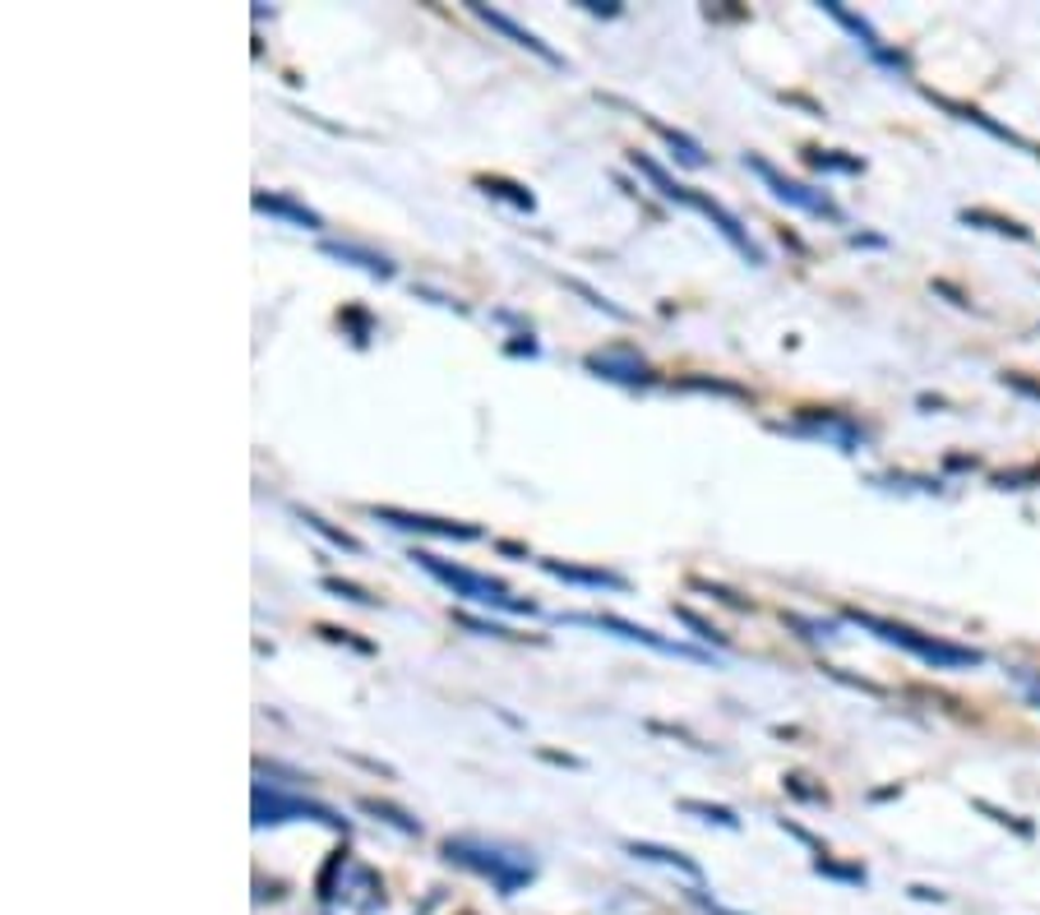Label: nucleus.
<instances>
[{"label":"nucleus","instance_id":"1","mask_svg":"<svg viewBox=\"0 0 1040 915\" xmlns=\"http://www.w3.org/2000/svg\"><path fill=\"white\" fill-rule=\"evenodd\" d=\"M851 625L860 629H870L874 638H883L888 648H901V652H911L920 657L925 666L934 671H971V666H985V652H976V648H961V642H944V638H934V634H920L911 625H893V619H878L870 611H847Z\"/></svg>","mask_w":1040,"mask_h":915},{"label":"nucleus","instance_id":"2","mask_svg":"<svg viewBox=\"0 0 1040 915\" xmlns=\"http://www.w3.org/2000/svg\"><path fill=\"white\" fill-rule=\"evenodd\" d=\"M444 860H454V865H463V869L481 874V879L495 883L504 898H514V892H523L527 883L537 879V865L527 860L523 851L481 842V836H449V842H444Z\"/></svg>","mask_w":1040,"mask_h":915},{"label":"nucleus","instance_id":"3","mask_svg":"<svg viewBox=\"0 0 1040 915\" xmlns=\"http://www.w3.org/2000/svg\"><path fill=\"white\" fill-rule=\"evenodd\" d=\"M411 559H417L430 578H440L444 588L454 592V597H463V601H477V606H495V611H509V615H533V611H537L533 601H514L504 582L486 578V574H477V569L449 564V559H440V555H430V551H411Z\"/></svg>","mask_w":1040,"mask_h":915},{"label":"nucleus","instance_id":"4","mask_svg":"<svg viewBox=\"0 0 1040 915\" xmlns=\"http://www.w3.org/2000/svg\"><path fill=\"white\" fill-rule=\"evenodd\" d=\"M297 819H310V823H324L333 832H347V819L338 809H328L320 800H306V795H291V791H278L268 782H254V828H273V823H297Z\"/></svg>","mask_w":1040,"mask_h":915},{"label":"nucleus","instance_id":"5","mask_svg":"<svg viewBox=\"0 0 1040 915\" xmlns=\"http://www.w3.org/2000/svg\"><path fill=\"white\" fill-rule=\"evenodd\" d=\"M744 167H750L754 177L773 190V200L791 204V208H800V213H810V218L841 222V208L833 204V194H828V190H814V185H804V181L787 177V171H777L768 158H758V153H744Z\"/></svg>","mask_w":1040,"mask_h":915},{"label":"nucleus","instance_id":"6","mask_svg":"<svg viewBox=\"0 0 1040 915\" xmlns=\"http://www.w3.org/2000/svg\"><path fill=\"white\" fill-rule=\"evenodd\" d=\"M564 625H583V629H601V634H615L624 642H643V648H653V652H671V657H694V661H708V652H694V648H684V642H671V638H661L653 629H643V625H630V619H620V615H587V611H569L560 615Z\"/></svg>","mask_w":1040,"mask_h":915},{"label":"nucleus","instance_id":"7","mask_svg":"<svg viewBox=\"0 0 1040 915\" xmlns=\"http://www.w3.org/2000/svg\"><path fill=\"white\" fill-rule=\"evenodd\" d=\"M370 518L388 522L398 532H421V537H444V541H477L481 528L477 522H449V518H430V514H407L394 509V504H370Z\"/></svg>","mask_w":1040,"mask_h":915},{"label":"nucleus","instance_id":"8","mask_svg":"<svg viewBox=\"0 0 1040 915\" xmlns=\"http://www.w3.org/2000/svg\"><path fill=\"white\" fill-rule=\"evenodd\" d=\"M690 208H698V213H703V218H708V222H713V227L721 231V237H726V241H731V250H736V255H740V260H750L754 268L763 264V250H758V245L750 241V231H744V222H740V218H736V213H731V208H726V204H717V200H708V194H698V190H694V200H690Z\"/></svg>","mask_w":1040,"mask_h":915},{"label":"nucleus","instance_id":"9","mask_svg":"<svg viewBox=\"0 0 1040 915\" xmlns=\"http://www.w3.org/2000/svg\"><path fill=\"white\" fill-rule=\"evenodd\" d=\"M823 14H833L837 19V24L841 28H847L851 37H856V43L860 47H865L870 56H874V61L883 65V70H907V56H901V51H893V47H883V37L870 28V19H860V14H851L847 5H837V0H823Z\"/></svg>","mask_w":1040,"mask_h":915},{"label":"nucleus","instance_id":"10","mask_svg":"<svg viewBox=\"0 0 1040 915\" xmlns=\"http://www.w3.org/2000/svg\"><path fill=\"white\" fill-rule=\"evenodd\" d=\"M796 435H818V440H828V444H837L841 454H860L865 449V431H860L856 421H847V417H833V412H804L796 425H791Z\"/></svg>","mask_w":1040,"mask_h":915},{"label":"nucleus","instance_id":"11","mask_svg":"<svg viewBox=\"0 0 1040 915\" xmlns=\"http://www.w3.org/2000/svg\"><path fill=\"white\" fill-rule=\"evenodd\" d=\"M320 250H324L328 260L361 268V274L380 278V282H388V278L398 274V268H394V260H388V255H380V250H366V245H357V241H320Z\"/></svg>","mask_w":1040,"mask_h":915},{"label":"nucleus","instance_id":"12","mask_svg":"<svg viewBox=\"0 0 1040 915\" xmlns=\"http://www.w3.org/2000/svg\"><path fill=\"white\" fill-rule=\"evenodd\" d=\"M593 375H601V380H615V384H647L653 375H647V365H643V357H634V352H615V347H606V352H593L583 361Z\"/></svg>","mask_w":1040,"mask_h":915},{"label":"nucleus","instance_id":"13","mask_svg":"<svg viewBox=\"0 0 1040 915\" xmlns=\"http://www.w3.org/2000/svg\"><path fill=\"white\" fill-rule=\"evenodd\" d=\"M473 14H477V19H486L490 28H500L504 37H514V43H518V47H527V51H533V56H541L546 65H564V56H560V51H551V47H546V43H541L537 33H527V28H523V24H514V19H509V14L490 10V5H473Z\"/></svg>","mask_w":1040,"mask_h":915},{"label":"nucleus","instance_id":"14","mask_svg":"<svg viewBox=\"0 0 1040 915\" xmlns=\"http://www.w3.org/2000/svg\"><path fill=\"white\" fill-rule=\"evenodd\" d=\"M260 213H273V218H287V222H297V227H306V231H320L324 227V218L315 208H306V204H297L291 194H264V190H254V200H250Z\"/></svg>","mask_w":1040,"mask_h":915},{"label":"nucleus","instance_id":"15","mask_svg":"<svg viewBox=\"0 0 1040 915\" xmlns=\"http://www.w3.org/2000/svg\"><path fill=\"white\" fill-rule=\"evenodd\" d=\"M541 569L551 578H564V582H578V588H611V592H624L630 582L620 574H606V569H578V564H564V559H541Z\"/></svg>","mask_w":1040,"mask_h":915},{"label":"nucleus","instance_id":"16","mask_svg":"<svg viewBox=\"0 0 1040 915\" xmlns=\"http://www.w3.org/2000/svg\"><path fill=\"white\" fill-rule=\"evenodd\" d=\"M934 97V93H930ZM934 103L939 107H944V111H953L957 116V121H971V125H980V130H990L994 134V140H1004V144H1013V148H1023V153H1036V144H1027L1023 140V134H1013L1008 125H999V121H990V116L985 111H976V107H967V103H953V97H934Z\"/></svg>","mask_w":1040,"mask_h":915},{"label":"nucleus","instance_id":"17","mask_svg":"<svg viewBox=\"0 0 1040 915\" xmlns=\"http://www.w3.org/2000/svg\"><path fill=\"white\" fill-rule=\"evenodd\" d=\"M624 851H630L634 860H653V865H666V869H680L684 879L703 883V869L690 860V855H680V851H671V846H657V842H624Z\"/></svg>","mask_w":1040,"mask_h":915},{"label":"nucleus","instance_id":"18","mask_svg":"<svg viewBox=\"0 0 1040 915\" xmlns=\"http://www.w3.org/2000/svg\"><path fill=\"white\" fill-rule=\"evenodd\" d=\"M630 162L643 171L647 181L657 185V194H666V200H676V204H690V200H694V190H690V185H680V181L671 177V171H666L661 162H653L647 153H630Z\"/></svg>","mask_w":1040,"mask_h":915},{"label":"nucleus","instance_id":"19","mask_svg":"<svg viewBox=\"0 0 1040 915\" xmlns=\"http://www.w3.org/2000/svg\"><path fill=\"white\" fill-rule=\"evenodd\" d=\"M961 222L967 227H985V231H994V237H1013V241H1031V231L1023 227V222H1013V218H999V213H990V208H961L957 213Z\"/></svg>","mask_w":1040,"mask_h":915},{"label":"nucleus","instance_id":"20","mask_svg":"<svg viewBox=\"0 0 1040 915\" xmlns=\"http://www.w3.org/2000/svg\"><path fill=\"white\" fill-rule=\"evenodd\" d=\"M361 814H370V819H380L388 828H398L403 836H421V819H411V814H403L398 805H388V800H375V795H366V800H361Z\"/></svg>","mask_w":1040,"mask_h":915},{"label":"nucleus","instance_id":"21","mask_svg":"<svg viewBox=\"0 0 1040 915\" xmlns=\"http://www.w3.org/2000/svg\"><path fill=\"white\" fill-rule=\"evenodd\" d=\"M291 514H297V518L306 522V528H310V532H320L324 541H333V546H338V551H351V555H361V541H357V537H347L343 528H333V522H328V518H320V514H310V509H301V504H297V509H291Z\"/></svg>","mask_w":1040,"mask_h":915},{"label":"nucleus","instance_id":"22","mask_svg":"<svg viewBox=\"0 0 1040 915\" xmlns=\"http://www.w3.org/2000/svg\"><path fill=\"white\" fill-rule=\"evenodd\" d=\"M653 130L661 134V140H666V144H671V148H676V158H680L684 167H708V153H703V148H698V144L690 140V134H680V130H666L661 121H653Z\"/></svg>","mask_w":1040,"mask_h":915},{"label":"nucleus","instance_id":"23","mask_svg":"<svg viewBox=\"0 0 1040 915\" xmlns=\"http://www.w3.org/2000/svg\"><path fill=\"white\" fill-rule=\"evenodd\" d=\"M481 190H486V194H500V200H509V204H514V208H527V213L537 208V200H533V194H527L523 185H514V181H500V177H481Z\"/></svg>","mask_w":1040,"mask_h":915},{"label":"nucleus","instance_id":"24","mask_svg":"<svg viewBox=\"0 0 1040 915\" xmlns=\"http://www.w3.org/2000/svg\"><path fill=\"white\" fill-rule=\"evenodd\" d=\"M684 814H698V819H708V823H721V828H740V819L726 805H708V800H680Z\"/></svg>","mask_w":1040,"mask_h":915},{"label":"nucleus","instance_id":"25","mask_svg":"<svg viewBox=\"0 0 1040 915\" xmlns=\"http://www.w3.org/2000/svg\"><path fill=\"white\" fill-rule=\"evenodd\" d=\"M787 625L800 629V638H810V642H833L837 638L833 625H818V619H804V615H787Z\"/></svg>","mask_w":1040,"mask_h":915},{"label":"nucleus","instance_id":"26","mask_svg":"<svg viewBox=\"0 0 1040 915\" xmlns=\"http://www.w3.org/2000/svg\"><path fill=\"white\" fill-rule=\"evenodd\" d=\"M814 874H828V879H841V883H865V869H856V865H833L828 855H818V860H814Z\"/></svg>","mask_w":1040,"mask_h":915},{"label":"nucleus","instance_id":"27","mask_svg":"<svg viewBox=\"0 0 1040 915\" xmlns=\"http://www.w3.org/2000/svg\"><path fill=\"white\" fill-rule=\"evenodd\" d=\"M810 167L814 171H865L860 158H837V153H810Z\"/></svg>","mask_w":1040,"mask_h":915},{"label":"nucleus","instance_id":"28","mask_svg":"<svg viewBox=\"0 0 1040 915\" xmlns=\"http://www.w3.org/2000/svg\"><path fill=\"white\" fill-rule=\"evenodd\" d=\"M569 287H574V291H578V297H587V301H593L597 310H606V315H611V320H630V310H620L615 301H606V297H601V291H593V287H587V282H578V278H569Z\"/></svg>","mask_w":1040,"mask_h":915},{"label":"nucleus","instance_id":"29","mask_svg":"<svg viewBox=\"0 0 1040 915\" xmlns=\"http://www.w3.org/2000/svg\"><path fill=\"white\" fill-rule=\"evenodd\" d=\"M324 592H338V597H347V601H357V606H375V597L361 592L357 582H343V578H324Z\"/></svg>","mask_w":1040,"mask_h":915},{"label":"nucleus","instance_id":"30","mask_svg":"<svg viewBox=\"0 0 1040 915\" xmlns=\"http://www.w3.org/2000/svg\"><path fill=\"white\" fill-rule=\"evenodd\" d=\"M976 809H980V814H990L994 823H1004V828H1017V832H1023V836H1031V823H1023V819H1017V814H1008V809H994L990 800H976Z\"/></svg>","mask_w":1040,"mask_h":915},{"label":"nucleus","instance_id":"31","mask_svg":"<svg viewBox=\"0 0 1040 915\" xmlns=\"http://www.w3.org/2000/svg\"><path fill=\"white\" fill-rule=\"evenodd\" d=\"M676 619H680V625H690V629H694L698 638H713V642H726V638H721V634H717V629L708 625V619H698V615H694L690 606H680V611H676Z\"/></svg>","mask_w":1040,"mask_h":915},{"label":"nucleus","instance_id":"32","mask_svg":"<svg viewBox=\"0 0 1040 915\" xmlns=\"http://www.w3.org/2000/svg\"><path fill=\"white\" fill-rule=\"evenodd\" d=\"M1004 384L1013 388V394H1023V398H1036V402H1040V384H1036V380H1027V375H1017V370H1008V375H1004Z\"/></svg>","mask_w":1040,"mask_h":915},{"label":"nucleus","instance_id":"33","mask_svg":"<svg viewBox=\"0 0 1040 915\" xmlns=\"http://www.w3.org/2000/svg\"><path fill=\"white\" fill-rule=\"evenodd\" d=\"M1013 679H1017V685H1023V694H1027L1031 703L1040 708V675H1031V671H1013Z\"/></svg>","mask_w":1040,"mask_h":915},{"label":"nucleus","instance_id":"34","mask_svg":"<svg viewBox=\"0 0 1040 915\" xmlns=\"http://www.w3.org/2000/svg\"><path fill=\"white\" fill-rule=\"evenodd\" d=\"M694 902H698L703 911H713V915H736V911H726V906H717V902H708V898H703V892H694Z\"/></svg>","mask_w":1040,"mask_h":915}]
</instances>
